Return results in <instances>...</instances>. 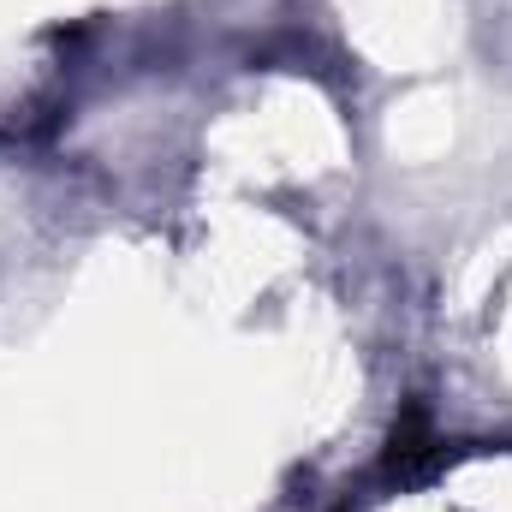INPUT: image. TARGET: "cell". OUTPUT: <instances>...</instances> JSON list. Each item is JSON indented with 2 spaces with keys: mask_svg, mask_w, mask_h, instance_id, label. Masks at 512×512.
Returning a JSON list of instances; mask_svg holds the SVG:
<instances>
[{
  "mask_svg": "<svg viewBox=\"0 0 512 512\" xmlns=\"http://www.w3.org/2000/svg\"><path fill=\"white\" fill-rule=\"evenodd\" d=\"M441 459H447V453H441V435H435L429 411H423V405H411V411L399 417L393 441H387V477H399V483H417V477H429Z\"/></svg>",
  "mask_w": 512,
  "mask_h": 512,
  "instance_id": "cell-1",
  "label": "cell"
}]
</instances>
